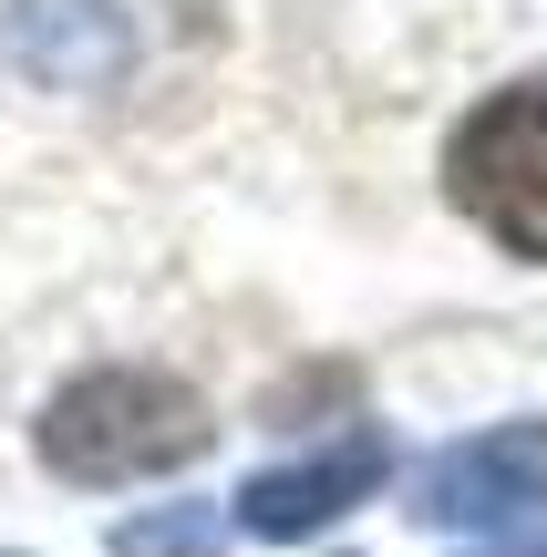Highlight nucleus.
Segmentation results:
<instances>
[{"label": "nucleus", "mask_w": 547, "mask_h": 557, "mask_svg": "<svg viewBox=\"0 0 547 557\" xmlns=\"http://www.w3.org/2000/svg\"><path fill=\"white\" fill-rule=\"evenodd\" d=\"M207 403L186 393L176 372H83L41 403L32 423V455L41 475L62 485H145V475H176V465L207 455Z\"/></svg>", "instance_id": "nucleus-1"}, {"label": "nucleus", "mask_w": 547, "mask_h": 557, "mask_svg": "<svg viewBox=\"0 0 547 557\" xmlns=\"http://www.w3.org/2000/svg\"><path fill=\"white\" fill-rule=\"evenodd\" d=\"M445 197L507 259H547V73L486 94L445 145Z\"/></svg>", "instance_id": "nucleus-2"}, {"label": "nucleus", "mask_w": 547, "mask_h": 557, "mask_svg": "<svg viewBox=\"0 0 547 557\" xmlns=\"http://www.w3.org/2000/svg\"><path fill=\"white\" fill-rule=\"evenodd\" d=\"M547 506V423H486V434L445 444L434 465H413L403 517L413 527H507Z\"/></svg>", "instance_id": "nucleus-3"}, {"label": "nucleus", "mask_w": 547, "mask_h": 557, "mask_svg": "<svg viewBox=\"0 0 547 557\" xmlns=\"http://www.w3.org/2000/svg\"><path fill=\"white\" fill-rule=\"evenodd\" d=\"M383 485H393V434L351 423V434H331L321 455H300V465H269V475H248L238 496H227V517H238L248 537L289 547V537H321V527H341L351 506H372Z\"/></svg>", "instance_id": "nucleus-4"}, {"label": "nucleus", "mask_w": 547, "mask_h": 557, "mask_svg": "<svg viewBox=\"0 0 547 557\" xmlns=\"http://www.w3.org/2000/svg\"><path fill=\"white\" fill-rule=\"evenodd\" d=\"M135 32L114 0H0V73L32 94H103L124 73Z\"/></svg>", "instance_id": "nucleus-5"}, {"label": "nucleus", "mask_w": 547, "mask_h": 557, "mask_svg": "<svg viewBox=\"0 0 547 557\" xmlns=\"http://www.w3.org/2000/svg\"><path fill=\"white\" fill-rule=\"evenodd\" d=\"M227 547V506H156V517H124L114 557H217Z\"/></svg>", "instance_id": "nucleus-6"}, {"label": "nucleus", "mask_w": 547, "mask_h": 557, "mask_svg": "<svg viewBox=\"0 0 547 557\" xmlns=\"http://www.w3.org/2000/svg\"><path fill=\"white\" fill-rule=\"evenodd\" d=\"M475 557H547V506H527V517H507V527H486V547Z\"/></svg>", "instance_id": "nucleus-7"}]
</instances>
